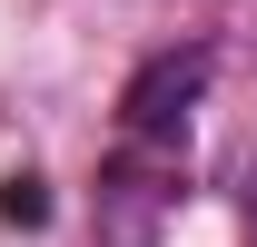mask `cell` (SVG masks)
Returning a JSON list of instances; mask_svg holds the SVG:
<instances>
[{"mask_svg":"<svg viewBox=\"0 0 257 247\" xmlns=\"http://www.w3.org/2000/svg\"><path fill=\"white\" fill-rule=\"evenodd\" d=\"M178 168L188 158H159V149L109 158V178H99V247H159V217L178 208Z\"/></svg>","mask_w":257,"mask_h":247,"instance_id":"2","label":"cell"},{"mask_svg":"<svg viewBox=\"0 0 257 247\" xmlns=\"http://www.w3.org/2000/svg\"><path fill=\"white\" fill-rule=\"evenodd\" d=\"M0 217H20V227H40V217H50V198H40V178H10V188H0Z\"/></svg>","mask_w":257,"mask_h":247,"instance_id":"3","label":"cell"},{"mask_svg":"<svg viewBox=\"0 0 257 247\" xmlns=\"http://www.w3.org/2000/svg\"><path fill=\"white\" fill-rule=\"evenodd\" d=\"M208 69H218V50H208V40H188V50H159V60H149V69L119 89V149L188 158V109L208 99Z\"/></svg>","mask_w":257,"mask_h":247,"instance_id":"1","label":"cell"}]
</instances>
